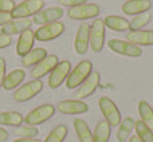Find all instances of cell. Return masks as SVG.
I'll use <instances>...</instances> for the list:
<instances>
[{"instance_id":"10","label":"cell","mask_w":153,"mask_h":142,"mask_svg":"<svg viewBox=\"0 0 153 142\" xmlns=\"http://www.w3.org/2000/svg\"><path fill=\"white\" fill-rule=\"evenodd\" d=\"M70 71H71V63L69 61L59 62L48 75V87L50 89H58L67 79Z\"/></svg>"},{"instance_id":"37","label":"cell","mask_w":153,"mask_h":142,"mask_svg":"<svg viewBox=\"0 0 153 142\" xmlns=\"http://www.w3.org/2000/svg\"><path fill=\"white\" fill-rule=\"evenodd\" d=\"M8 138V132L3 127H0V142H4Z\"/></svg>"},{"instance_id":"3","label":"cell","mask_w":153,"mask_h":142,"mask_svg":"<svg viewBox=\"0 0 153 142\" xmlns=\"http://www.w3.org/2000/svg\"><path fill=\"white\" fill-rule=\"evenodd\" d=\"M56 109L50 103H46V105H40L36 109L31 110L26 117H24V121L26 125H31V126H38L40 124H45L47 122L50 118H53L54 114H55Z\"/></svg>"},{"instance_id":"5","label":"cell","mask_w":153,"mask_h":142,"mask_svg":"<svg viewBox=\"0 0 153 142\" xmlns=\"http://www.w3.org/2000/svg\"><path fill=\"white\" fill-rule=\"evenodd\" d=\"M108 47L110 48L113 53L118 54V55H122V56L138 58V56L143 55V50H141V47H138V46L128 42V40L110 39L108 42Z\"/></svg>"},{"instance_id":"21","label":"cell","mask_w":153,"mask_h":142,"mask_svg":"<svg viewBox=\"0 0 153 142\" xmlns=\"http://www.w3.org/2000/svg\"><path fill=\"white\" fill-rule=\"evenodd\" d=\"M106 28H110L117 32H125L129 30V20L118 15H109L103 19Z\"/></svg>"},{"instance_id":"25","label":"cell","mask_w":153,"mask_h":142,"mask_svg":"<svg viewBox=\"0 0 153 142\" xmlns=\"http://www.w3.org/2000/svg\"><path fill=\"white\" fill-rule=\"evenodd\" d=\"M24 117L18 111H1L0 113V125L1 126L18 127L23 124Z\"/></svg>"},{"instance_id":"24","label":"cell","mask_w":153,"mask_h":142,"mask_svg":"<svg viewBox=\"0 0 153 142\" xmlns=\"http://www.w3.org/2000/svg\"><path fill=\"white\" fill-rule=\"evenodd\" d=\"M134 125H136V121L134 118H132V117H126V118H124V121L120 122L118 125V130H117V141L118 142H125L129 138L130 133L133 132V129H134Z\"/></svg>"},{"instance_id":"33","label":"cell","mask_w":153,"mask_h":142,"mask_svg":"<svg viewBox=\"0 0 153 142\" xmlns=\"http://www.w3.org/2000/svg\"><path fill=\"white\" fill-rule=\"evenodd\" d=\"M59 4L63 5V7H69V8H74L78 7V5L86 4L87 0H58Z\"/></svg>"},{"instance_id":"13","label":"cell","mask_w":153,"mask_h":142,"mask_svg":"<svg viewBox=\"0 0 153 142\" xmlns=\"http://www.w3.org/2000/svg\"><path fill=\"white\" fill-rule=\"evenodd\" d=\"M63 10L61 7H48L45 10L39 11L32 19V23L39 24V26H45V24L55 23L63 16Z\"/></svg>"},{"instance_id":"26","label":"cell","mask_w":153,"mask_h":142,"mask_svg":"<svg viewBox=\"0 0 153 142\" xmlns=\"http://www.w3.org/2000/svg\"><path fill=\"white\" fill-rule=\"evenodd\" d=\"M74 129L78 135L79 142H93V134L90 130L89 125L83 121V119L78 118L74 121Z\"/></svg>"},{"instance_id":"2","label":"cell","mask_w":153,"mask_h":142,"mask_svg":"<svg viewBox=\"0 0 153 142\" xmlns=\"http://www.w3.org/2000/svg\"><path fill=\"white\" fill-rule=\"evenodd\" d=\"M45 1L42 0H23L20 4L15 5L11 12L12 19H28L30 16H35L39 11L43 10Z\"/></svg>"},{"instance_id":"14","label":"cell","mask_w":153,"mask_h":142,"mask_svg":"<svg viewBox=\"0 0 153 142\" xmlns=\"http://www.w3.org/2000/svg\"><path fill=\"white\" fill-rule=\"evenodd\" d=\"M90 26L87 23H82L78 27V31L75 34V39H74V48L75 53L79 55L86 54V51L90 47Z\"/></svg>"},{"instance_id":"38","label":"cell","mask_w":153,"mask_h":142,"mask_svg":"<svg viewBox=\"0 0 153 142\" xmlns=\"http://www.w3.org/2000/svg\"><path fill=\"white\" fill-rule=\"evenodd\" d=\"M13 142H42V141L35 140V138H19V140H15Z\"/></svg>"},{"instance_id":"16","label":"cell","mask_w":153,"mask_h":142,"mask_svg":"<svg viewBox=\"0 0 153 142\" xmlns=\"http://www.w3.org/2000/svg\"><path fill=\"white\" fill-rule=\"evenodd\" d=\"M32 20L31 19H11L10 21L4 24L1 27V34L5 35H16V34H22L26 30H30L32 26Z\"/></svg>"},{"instance_id":"27","label":"cell","mask_w":153,"mask_h":142,"mask_svg":"<svg viewBox=\"0 0 153 142\" xmlns=\"http://www.w3.org/2000/svg\"><path fill=\"white\" fill-rule=\"evenodd\" d=\"M138 113H140L141 121L153 130V109L146 101H140L138 103Z\"/></svg>"},{"instance_id":"7","label":"cell","mask_w":153,"mask_h":142,"mask_svg":"<svg viewBox=\"0 0 153 142\" xmlns=\"http://www.w3.org/2000/svg\"><path fill=\"white\" fill-rule=\"evenodd\" d=\"M105 23L102 19H94L90 26V47L94 53H101L105 46Z\"/></svg>"},{"instance_id":"4","label":"cell","mask_w":153,"mask_h":142,"mask_svg":"<svg viewBox=\"0 0 153 142\" xmlns=\"http://www.w3.org/2000/svg\"><path fill=\"white\" fill-rule=\"evenodd\" d=\"M98 106H100V110L102 113L105 121L110 126H118L122 119H121V113H120L116 103L108 97H101L100 101H98Z\"/></svg>"},{"instance_id":"20","label":"cell","mask_w":153,"mask_h":142,"mask_svg":"<svg viewBox=\"0 0 153 142\" xmlns=\"http://www.w3.org/2000/svg\"><path fill=\"white\" fill-rule=\"evenodd\" d=\"M26 79V71L22 69H16L13 71H11L8 75H5L4 82H3V89L4 90H13L18 86H20L22 82Z\"/></svg>"},{"instance_id":"18","label":"cell","mask_w":153,"mask_h":142,"mask_svg":"<svg viewBox=\"0 0 153 142\" xmlns=\"http://www.w3.org/2000/svg\"><path fill=\"white\" fill-rule=\"evenodd\" d=\"M34 40H35L34 31H32L31 28L22 32V34L19 35L18 43H16V54H18L20 58L26 56L27 54L34 48Z\"/></svg>"},{"instance_id":"11","label":"cell","mask_w":153,"mask_h":142,"mask_svg":"<svg viewBox=\"0 0 153 142\" xmlns=\"http://www.w3.org/2000/svg\"><path fill=\"white\" fill-rule=\"evenodd\" d=\"M100 81H101V75L98 71H93L86 79L81 83V86L76 87L75 90V94L74 97L76 99L82 101L83 98H87L90 97L91 94H94L95 90H97L98 84H100Z\"/></svg>"},{"instance_id":"39","label":"cell","mask_w":153,"mask_h":142,"mask_svg":"<svg viewBox=\"0 0 153 142\" xmlns=\"http://www.w3.org/2000/svg\"><path fill=\"white\" fill-rule=\"evenodd\" d=\"M128 140H129V142H141V140L137 137V135H132V137H129Z\"/></svg>"},{"instance_id":"15","label":"cell","mask_w":153,"mask_h":142,"mask_svg":"<svg viewBox=\"0 0 153 142\" xmlns=\"http://www.w3.org/2000/svg\"><path fill=\"white\" fill-rule=\"evenodd\" d=\"M58 63H59V59L56 55H47L43 61H40L39 63L35 64V66L32 67L30 75H31L34 79H40L42 76L50 74Z\"/></svg>"},{"instance_id":"22","label":"cell","mask_w":153,"mask_h":142,"mask_svg":"<svg viewBox=\"0 0 153 142\" xmlns=\"http://www.w3.org/2000/svg\"><path fill=\"white\" fill-rule=\"evenodd\" d=\"M47 50L43 47H36V48H32L26 56L22 58V64L24 67H34L35 64H38L40 61L47 56Z\"/></svg>"},{"instance_id":"12","label":"cell","mask_w":153,"mask_h":142,"mask_svg":"<svg viewBox=\"0 0 153 142\" xmlns=\"http://www.w3.org/2000/svg\"><path fill=\"white\" fill-rule=\"evenodd\" d=\"M56 110L66 115H78L89 111V105L79 99H66L58 103Z\"/></svg>"},{"instance_id":"36","label":"cell","mask_w":153,"mask_h":142,"mask_svg":"<svg viewBox=\"0 0 153 142\" xmlns=\"http://www.w3.org/2000/svg\"><path fill=\"white\" fill-rule=\"evenodd\" d=\"M11 13H0V27H3L7 21L11 20Z\"/></svg>"},{"instance_id":"32","label":"cell","mask_w":153,"mask_h":142,"mask_svg":"<svg viewBox=\"0 0 153 142\" xmlns=\"http://www.w3.org/2000/svg\"><path fill=\"white\" fill-rule=\"evenodd\" d=\"M15 8L13 0H0V13H11Z\"/></svg>"},{"instance_id":"40","label":"cell","mask_w":153,"mask_h":142,"mask_svg":"<svg viewBox=\"0 0 153 142\" xmlns=\"http://www.w3.org/2000/svg\"><path fill=\"white\" fill-rule=\"evenodd\" d=\"M42 1H45V0H42Z\"/></svg>"},{"instance_id":"30","label":"cell","mask_w":153,"mask_h":142,"mask_svg":"<svg viewBox=\"0 0 153 142\" xmlns=\"http://www.w3.org/2000/svg\"><path fill=\"white\" fill-rule=\"evenodd\" d=\"M134 130L137 137L141 140V142H153V130L149 129L143 121H136Z\"/></svg>"},{"instance_id":"34","label":"cell","mask_w":153,"mask_h":142,"mask_svg":"<svg viewBox=\"0 0 153 142\" xmlns=\"http://www.w3.org/2000/svg\"><path fill=\"white\" fill-rule=\"evenodd\" d=\"M11 44H12V36L0 32V50L8 47V46H11Z\"/></svg>"},{"instance_id":"29","label":"cell","mask_w":153,"mask_h":142,"mask_svg":"<svg viewBox=\"0 0 153 142\" xmlns=\"http://www.w3.org/2000/svg\"><path fill=\"white\" fill-rule=\"evenodd\" d=\"M152 15L149 12L140 13V15L133 16V19L129 21V30L130 31H138V30H144V27L151 21Z\"/></svg>"},{"instance_id":"23","label":"cell","mask_w":153,"mask_h":142,"mask_svg":"<svg viewBox=\"0 0 153 142\" xmlns=\"http://www.w3.org/2000/svg\"><path fill=\"white\" fill-rule=\"evenodd\" d=\"M111 134V126L105 121H100L93 133V142H109Z\"/></svg>"},{"instance_id":"1","label":"cell","mask_w":153,"mask_h":142,"mask_svg":"<svg viewBox=\"0 0 153 142\" xmlns=\"http://www.w3.org/2000/svg\"><path fill=\"white\" fill-rule=\"evenodd\" d=\"M93 72V63L90 61H81L78 64L71 69L69 76L66 79V87L69 90L76 89L81 83Z\"/></svg>"},{"instance_id":"9","label":"cell","mask_w":153,"mask_h":142,"mask_svg":"<svg viewBox=\"0 0 153 142\" xmlns=\"http://www.w3.org/2000/svg\"><path fill=\"white\" fill-rule=\"evenodd\" d=\"M100 5L94 3H86V4L78 5V7L70 8L67 11V16L73 20H87V19L97 18L100 13Z\"/></svg>"},{"instance_id":"35","label":"cell","mask_w":153,"mask_h":142,"mask_svg":"<svg viewBox=\"0 0 153 142\" xmlns=\"http://www.w3.org/2000/svg\"><path fill=\"white\" fill-rule=\"evenodd\" d=\"M5 70H7V63L3 56H0V87L3 86V82L5 78Z\"/></svg>"},{"instance_id":"28","label":"cell","mask_w":153,"mask_h":142,"mask_svg":"<svg viewBox=\"0 0 153 142\" xmlns=\"http://www.w3.org/2000/svg\"><path fill=\"white\" fill-rule=\"evenodd\" d=\"M67 133H69V129L66 125H58L46 135L43 142H63L67 137Z\"/></svg>"},{"instance_id":"8","label":"cell","mask_w":153,"mask_h":142,"mask_svg":"<svg viewBox=\"0 0 153 142\" xmlns=\"http://www.w3.org/2000/svg\"><path fill=\"white\" fill-rule=\"evenodd\" d=\"M63 32H65V24L61 23V21H55V23L40 26L36 31H34V36L39 42H50V40L59 38Z\"/></svg>"},{"instance_id":"31","label":"cell","mask_w":153,"mask_h":142,"mask_svg":"<svg viewBox=\"0 0 153 142\" xmlns=\"http://www.w3.org/2000/svg\"><path fill=\"white\" fill-rule=\"evenodd\" d=\"M15 134L20 138H35L39 134V130L31 125H20L15 129Z\"/></svg>"},{"instance_id":"19","label":"cell","mask_w":153,"mask_h":142,"mask_svg":"<svg viewBox=\"0 0 153 142\" xmlns=\"http://www.w3.org/2000/svg\"><path fill=\"white\" fill-rule=\"evenodd\" d=\"M126 40L136 46H153V30H138L126 34Z\"/></svg>"},{"instance_id":"17","label":"cell","mask_w":153,"mask_h":142,"mask_svg":"<svg viewBox=\"0 0 153 142\" xmlns=\"http://www.w3.org/2000/svg\"><path fill=\"white\" fill-rule=\"evenodd\" d=\"M152 8V1L151 0H128L122 4V12L125 15L129 16H136L140 13L148 12Z\"/></svg>"},{"instance_id":"6","label":"cell","mask_w":153,"mask_h":142,"mask_svg":"<svg viewBox=\"0 0 153 142\" xmlns=\"http://www.w3.org/2000/svg\"><path fill=\"white\" fill-rule=\"evenodd\" d=\"M43 90V82L40 79H34L31 82H27L23 86L18 87L16 91L13 92V99L16 102H27L36 97L40 91Z\"/></svg>"}]
</instances>
